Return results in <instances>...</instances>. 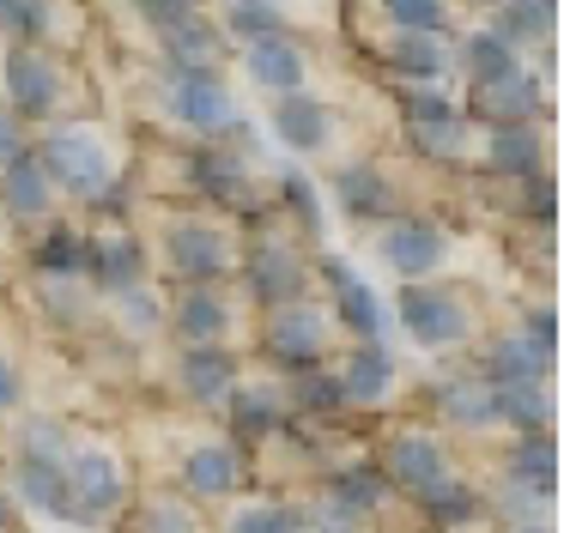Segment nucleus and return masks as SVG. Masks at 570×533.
Instances as JSON below:
<instances>
[{
    "label": "nucleus",
    "mask_w": 570,
    "mask_h": 533,
    "mask_svg": "<svg viewBox=\"0 0 570 533\" xmlns=\"http://www.w3.org/2000/svg\"><path fill=\"white\" fill-rule=\"evenodd\" d=\"M49 170V182H61V188H73V195H104L110 188V152H104V140L98 134H86V128H61L56 140L43 146V158H37Z\"/></svg>",
    "instance_id": "f257e3e1"
},
{
    "label": "nucleus",
    "mask_w": 570,
    "mask_h": 533,
    "mask_svg": "<svg viewBox=\"0 0 570 533\" xmlns=\"http://www.w3.org/2000/svg\"><path fill=\"white\" fill-rule=\"evenodd\" d=\"M322 346H328L322 309H304V304L274 309V322H267V352H274V364H285V371H316Z\"/></svg>",
    "instance_id": "f03ea898"
},
{
    "label": "nucleus",
    "mask_w": 570,
    "mask_h": 533,
    "mask_svg": "<svg viewBox=\"0 0 570 533\" xmlns=\"http://www.w3.org/2000/svg\"><path fill=\"white\" fill-rule=\"evenodd\" d=\"M121 467L110 455H98V448H86V455H73V467H67V515H79V522H104L110 510H121Z\"/></svg>",
    "instance_id": "7ed1b4c3"
},
{
    "label": "nucleus",
    "mask_w": 570,
    "mask_h": 533,
    "mask_svg": "<svg viewBox=\"0 0 570 533\" xmlns=\"http://www.w3.org/2000/svg\"><path fill=\"white\" fill-rule=\"evenodd\" d=\"M468 116L492 121V128H528V121L540 116V79L522 73V67L504 73V79H485V86H473Z\"/></svg>",
    "instance_id": "20e7f679"
},
{
    "label": "nucleus",
    "mask_w": 570,
    "mask_h": 533,
    "mask_svg": "<svg viewBox=\"0 0 570 533\" xmlns=\"http://www.w3.org/2000/svg\"><path fill=\"white\" fill-rule=\"evenodd\" d=\"M401 322L419 346H455L468 334V309L450 292H431V285H406L401 292Z\"/></svg>",
    "instance_id": "39448f33"
},
{
    "label": "nucleus",
    "mask_w": 570,
    "mask_h": 533,
    "mask_svg": "<svg viewBox=\"0 0 570 533\" xmlns=\"http://www.w3.org/2000/svg\"><path fill=\"white\" fill-rule=\"evenodd\" d=\"M165 261L176 267V279L213 285V279H225V267H230V243L213 225H176L165 237Z\"/></svg>",
    "instance_id": "423d86ee"
},
{
    "label": "nucleus",
    "mask_w": 570,
    "mask_h": 533,
    "mask_svg": "<svg viewBox=\"0 0 570 533\" xmlns=\"http://www.w3.org/2000/svg\"><path fill=\"white\" fill-rule=\"evenodd\" d=\"M170 109H176V121H188L195 134H225L230 128V91L213 73H183L176 79Z\"/></svg>",
    "instance_id": "0eeeda50"
},
{
    "label": "nucleus",
    "mask_w": 570,
    "mask_h": 533,
    "mask_svg": "<svg viewBox=\"0 0 570 533\" xmlns=\"http://www.w3.org/2000/svg\"><path fill=\"white\" fill-rule=\"evenodd\" d=\"M406 134H413L419 152L450 158V152H461V140H468V116L443 98H413L406 103Z\"/></svg>",
    "instance_id": "6e6552de"
},
{
    "label": "nucleus",
    "mask_w": 570,
    "mask_h": 533,
    "mask_svg": "<svg viewBox=\"0 0 570 533\" xmlns=\"http://www.w3.org/2000/svg\"><path fill=\"white\" fill-rule=\"evenodd\" d=\"M383 261L395 273H406V279H425V273L443 261V230L425 225V218H401L383 237Z\"/></svg>",
    "instance_id": "1a4fd4ad"
},
{
    "label": "nucleus",
    "mask_w": 570,
    "mask_h": 533,
    "mask_svg": "<svg viewBox=\"0 0 570 533\" xmlns=\"http://www.w3.org/2000/svg\"><path fill=\"white\" fill-rule=\"evenodd\" d=\"M274 134L292 146V152H322V146H328V134H334V116L316 98L292 91V98L274 103Z\"/></svg>",
    "instance_id": "9d476101"
},
{
    "label": "nucleus",
    "mask_w": 570,
    "mask_h": 533,
    "mask_svg": "<svg viewBox=\"0 0 570 533\" xmlns=\"http://www.w3.org/2000/svg\"><path fill=\"white\" fill-rule=\"evenodd\" d=\"M7 91H12V109H24V116H43V109H56V67L43 61V55L31 49H12L7 55Z\"/></svg>",
    "instance_id": "9b49d317"
},
{
    "label": "nucleus",
    "mask_w": 570,
    "mask_h": 533,
    "mask_svg": "<svg viewBox=\"0 0 570 533\" xmlns=\"http://www.w3.org/2000/svg\"><path fill=\"white\" fill-rule=\"evenodd\" d=\"M249 285H255V297L262 304H297V292H304V267L292 261V249L285 243H262L255 249V261H249Z\"/></svg>",
    "instance_id": "f8f14e48"
},
{
    "label": "nucleus",
    "mask_w": 570,
    "mask_h": 533,
    "mask_svg": "<svg viewBox=\"0 0 570 533\" xmlns=\"http://www.w3.org/2000/svg\"><path fill=\"white\" fill-rule=\"evenodd\" d=\"M249 73L262 79L267 91H279V98H292V91H304V49L285 43V37H262V43H249Z\"/></svg>",
    "instance_id": "ddd939ff"
},
{
    "label": "nucleus",
    "mask_w": 570,
    "mask_h": 533,
    "mask_svg": "<svg viewBox=\"0 0 570 533\" xmlns=\"http://www.w3.org/2000/svg\"><path fill=\"white\" fill-rule=\"evenodd\" d=\"M389 473H395L406 491H419V497L450 480V473H443V448L431 443V436H401V443L389 448Z\"/></svg>",
    "instance_id": "4468645a"
},
{
    "label": "nucleus",
    "mask_w": 570,
    "mask_h": 533,
    "mask_svg": "<svg viewBox=\"0 0 570 533\" xmlns=\"http://www.w3.org/2000/svg\"><path fill=\"white\" fill-rule=\"evenodd\" d=\"M322 273H328V285H334V297H341V316L346 327H358V334H371L376 339V327H383V309H376V292L358 279L346 261H322Z\"/></svg>",
    "instance_id": "2eb2a0df"
},
{
    "label": "nucleus",
    "mask_w": 570,
    "mask_h": 533,
    "mask_svg": "<svg viewBox=\"0 0 570 533\" xmlns=\"http://www.w3.org/2000/svg\"><path fill=\"white\" fill-rule=\"evenodd\" d=\"M19 491L31 510L43 515H67V467L56 455H24L19 461Z\"/></svg>",
    "instance_id": "dca6fc26"
},
{
    "label": "nucleus",
    "mask_w": 570,
    "mask_h": 533,
    "mask_svg": "<svg viewBox=\"0 0 570 533\" xmlns=\"http://www.w3.org/2000/svg\"><path fill=\"white\" fill-rule=\"evenodd\" d=\"M225 327H230V309L207 292V285H195V292H188L183 304H176V334L195 339V346H219Z\"/></svg>",
    "instance_id": "f3484780"
},
{
    "label": "nucleus",
    "mask_w": 570,
    "mask_h": 533,
    "mask_svg": "<svg viewBox=\"0 0 570 533\" xmlns=\"http://www.w3.org/2000/svg\"><path fill=\"white\" fill-rule=\"evenodd\" d=\"M91 273H98L110 292H134L140 285V243L134 237H104V243H91Z\"/></svg>",
    "instance_id": "a211bd4d"
},
{
    "label": "nucleus",
    "mask_w": 570,
    "mask_h": 533,
    "mask_svg": "<svg viewBox=\"0 0 570 533\" xmlns=\"http://www.w3.org/2000/svg\"><path fill=\"white\" fill-rule=\"evenodd\" d=\"M461 67H468L473 86H485V79L515 73V49L492 31V24H485V31H468V43H461Z\"/></svg>",
    "instance_id": "6ab92c4d"
},
{
    "label": "nucleus",
    "mask_w": 570,
    "mask_h": 533,
    "mask_svg": "<svg viewBox=\"0 0 570 533\" xmlns=\"http://www.w3.org/2000/svg\"><path fill=\"white\" fill-rule=\"evenodd\" d=\"M230 382H237V376H230V358L219 346H195L183 358V388L195 394V401H225Z\"/></svg>",
    "instance_id": "aec40b11"
},
{
    "label": "nucleus",
    "mask_w": 570,
    "mask_h": 533,
    "mask_svg": "<svg viewBox=\"0 0 570 533\" xmlns=\"http://www.w3.org/2000/svg\"><path fill=\"white\" fill-rule=\"evenodd\" d=\"M389 382H395V364H389V352H383V346H364V352H352L341 388H346V401H383Z\"/></svg>",
    "instance_id": "412c9836"
},
{
    "label": "nucleus",
    "mask_w": 570,
    "mask_h": 533,
    "mask_svg": "<svg viewBox=\"0 0 570 533\" xmlns=\"http://www.w3.org/2000/svg\"><path fill=\"white\" fill-rule=\"evenodd\" d=\"M0 188H7V207L19 218H31V213L49 207V170L37 158H24V152L7 164V182H0Z\"/></svg>",
    "instance_id": "4be33fe9"
},
{
    "label": "nucleus",
    "mask_w": 570,
    "mask_h": 533,
    "mask_svg": "<svg viewBox=\"0 0 570 533\" xmlns=\"http://www.w3.org/2000/svg\"><path fill=\"white\" fill-rule=\"evenodd\" d=\"M498 413L522 431H552V401H547V382H510L498 388Z\"/></svg>",
    "instance_id": "5701e85b"
},
{
    "label": "nucleus",
    "mask_w": 570,
    "mask_h": 533,
    "mask_svg": "<svg viewBox=\"0 0 570 533\" xmlns=\"http://www.w3.org/2000/svg\"><path fill=\"white\" fill-rule=\"evenodd\" d=\"M492 31L504 37L510 49H522V43H540V37L552 31V0H504V19H498Z\"/></svg>",
    "instance_id": "b1692460"
},
{
    "label": "nucleus",
    "mask_w": 570,
    "mask_h": 533,
    "mask_svg": "<svg viewBox=\"0 0 570 533\" xmlns=\"http://www.w3.org/2000/svg\"><path fill=\"white\" fill-rule=\"evenodd\" d=\"M552 358L547 352H534L528 339H504V346L492 352V388H510V382H547Z\"/></svg>",
    "instance_id": "393cba45"
},
{
    "label": "nucleus",
    "mask_w": 570,
    "mask_h": 533,
    "mask_svg": "<svg viewBox=\"0 0 570 533\" xmlns=\"http://www.w3.org/2000/svg\"><path fill=\"white\" fill-rule=\"evenodd\" d=\"M183 480H188V491H200V497H225V491L237 485V455H230V448H195Z\"/></svg>",
    "instance_id": "a878e982"
},
{
    "label": "nucleus",
    "mask_w": 570,
    "mask_h": 533,
    "mask_svg": "<svg viewBox=\"0 0 570 533\" xmlns=\"http://www.w3.org/2000/svg\"><path fill=\"white\" fill-rule=\"evenodd\" d=\"M515 480H522L534 497H552V431H528L522 443H515Z\"/></svg>",
    "instance_id": "bb28decb"
},
{
    "label": "nucleus",
    "mask_w": 570,
    "mask_h": 533,
    "mask_svg": "<svg viewBox=\"0 0 570 533\" xmlns=\"http://www.w3.org/2000/svg\"><path fill=\"white\" fill-rule=\"evenodd\" d=\"M492 170L534 176V170H540V140H534V128H492Z\"/></svg>",
    "instance_id": "cd10ccee"
},
{
    "label": "nucleus",
    "mask_w": 570,
    "mask_h": 533,
    "mask_svg": "<svg viewBox=\"0 0 570 533\" xmlns=\"http://www.w3.org/2000/svg\"><path fill=\"white\" fill-rule=\"evenodd\" d=\"M395 67L406 79H425V86H431V79L450 73V49H443L438 37H413V31H406L395 43Z\"/></svg>",
    "instance_id": "c85d7f7f"
},
{
    "label": "nucleus",
    "mask_w": 570,
    "mask_h": 533,
    "mask_svg": "<svg viewBox=\"0 0 570 533\" xmlns=\"http://www.w3.org/2000/svg\"><path fill=\"white\" fill-rule=\"evenodd\" d=\"M443 413L455 425H485V418H498V388L492 382H450L443 388Z\"/></svg>",
    "instance_id": "c756f323"
},
{
    "label": "nucleus",
    "mask_w": 570,
    "mask_h": 533,
    "mask_svg": "<svg viewBox=\"0 0 570 533\" xmlns=\"http://www.w3.org/2000/svg\"><path fill=\"white\" fill-rule=\"evenodd\" d=\"M170 55H176V73H207V61H213V49H219V37L207 31L200 19H183V24H170Z\"/></svg>",
    "instance_id": "7c9ffc66"
},
{
    "label": "nucleus",
    "mask_w": 570,
    "mask_h": 533,
    "mask_svg": "<svg viewBox=\"0 0 570 533\" xmlns=\"http://www.w3.org/2000/svg\"><path fill=\"white\" fill-rule=\"evenodd\" d=\"M341 200L352 218H383L389 213V182L376 170H346L341 176Z\"/></svg>",
    "instance_id": "2f4dec72"
},
{
    "label": "nucleus",
    "mask_w": 570,
    "mask_h": 533,
    "mask_svg": "<svg viewBox=\"0 0 570 533\" xmlns=\"http://www.w3.org/2000/svg\"><path fill=\"white\" fill-rule=\"evenodd\" d=\"M383 7H389V19L413 37H443V24H450V7H443V0H383Z\"/></svg>",
    "instance_id": "473e14b6"
},
{
    "label": "nucleus",
    "mask_w": 570,
    "mask_h": 533,
    "mask_svg": "<svg viewBox=\"0 0 570 533\" xmlns=\"http://www.w3.org/2000/svg\"><path fill=\"white\" fill-rule=\"evenodd\" d=\"M91 261V243L79 237V230H56V237L43 243V249H37V267L43 273H56V279H67V273H79Z\"/></svg>",
    "instance_id": "72a5a7b5"
},
{
    "label": "nucleus",
    "mask_w": 570,
    "mask_h": 533,
    "mask_svg": "<svg viewBox=\"0 0 570 533\" xmlns=\"http://www.w3.org/2000/svg\"><path fill=\"white\" fill-rule=\"evenodd\" d=\"M425 503H431V515H438L443 527H461V522H473V510H480V503H473V491H461V485H431L425 491Z\"/></svg>",
    "instance_id": "f704fd0d"
},
{
    "label": "nucleus",
    "mask_w": 570,
    "mask_h": 533,
    "mask_svg": "<svg viewBox=\"0 0 570 533\" xmlns=\"http://www.w3.org/2000/svg\"><path fill=\"white\" fill-rule=\"evenodd\" d=\"M0 31L43 37L49 31V0H0Z\"/></svg>",
    "instance_id": "c9c22d12"
},
{
    "label": "nucleus",
    "mask_w": 570,
    "mask_h": 533,
    "mask_svg": "<svg viewBox=\"0 0 570 533\" xmlns=\"http://www.w3.org/2000/svg\"><path fill=\"white\" fill-rule=\"evenodd\" d=\"M230 31L249 37V43H262V37H279V12L267 7V0H243V7L230 12Z\"/></svg>",
    "instance_id": "e433bc0d"
},
{
    "label": "nucleus",
    "mask_w": 570,
    "mask_h": 533,
    "mask_svg": "<svg viewBox=\"0 0 570 533\" xmlns=\"http://www.w3.org/2000/svg\"><path fill=\"white\" fill-rule=\"evenodd\" d=\"M297 401L309 406V413H334V406L346 401L341 376H316V371H297Z\"/></svg>",
    "instance_id": "4c0bfd02"
},
{
    "label": "nucleus",
    "mask_w": 570,
    "mask_h": 533,
    "mask_svg": "<svg viewBox=\"0 0 570 533\" xmlns=\"http://www.w3.org/2000/svg\"><path fill=\"white\" fill-rule=\"evenodd\" d=\"M230 533H304V522H297L292 510H274V503H262V510H243L237 522H230Z\"/></svg>",
    "instance_id": "58836bf2"
},
{
    "label": "nucleus",
    "mask_w": 570,
    "mask_h": 533,
    "mask_svg": "<svg viewBox=\"0 0 570 533\" xmlns=\"http://www.w3.org/2000/svg\"><path fill=\"white\" fill-rule=\"evenodd\" d=\"M195 176H200V188H207V195H219V200H237L243 195V170L230 158H200Z\"/></svg>",
    "instance_id": "ea45409f"
},
{
    "label": "nucleus",
    "mask_w": 570,
    "mask_h": 533,
    "mask_svg": "<svg viewBox=\"0 0 570 533\" xmlns=\"http://www.w3.org/2000/svg\"><path fill=\"white\" fill-rule=\"evenodd\" d=\"M322 510H328V515H316V522H309L316 533H358V522H364V515H358V510H346L341 497H328Z\"/></svg>",
    "instance_id": "a19ab883"
},
{
    "label": "nucleus",
    "mask_w": 570,
    "mask_h": 533,
    "mask_svg": "<svg viewBox=\"0 0 570 533\" xmlns=\"http://www.w3.org/2000/svg\"><path fill=\"white\" fill-rule=\"evenodd\" d=\"M522 182H528V218L552 225V176H547V170H534V176H522Z\"/></svg>",
    "instance_id": "79ce46f5"
},
{
    "label": "nucleus",
    "mask_w": 570,
    "mask_h": 533,
    "mask_svg": "<svg viewBox=\"0 0 570 533\" xmlns=\"http://www.w3.org/2000/svg\"><path fill=\"white\" fill-rule=\"evenodd\" d=\"M140 7L153 12V24H158V31H170V24L195 19V7H188V0H140Z\"/></svg>",
    "instance_id": "37998d69"
},
{
    "label": "nucleus",
    "mask_w": 570,
    "mask_h": 533,
    "mask_svg": "<svg viewBox=\"0 0 570 533\" xmlns=\"http://www.w3.org/2000/svg\"><path fill=\"white\" fill-rule=\"evenodd\" d=\"M522 339H528L534 352H547V358H552V309H534V316H528V327H522Z\"/></svg>",
    "instance_id": "c03bdc74"
},
{
    "label": "nucleus",
    "mask_w": 570,
    "mask_h": 533,
    "mask_svg": "<svg viewBox=\"0 0 570 533\" xmlns=\"http://www.w3.org/2000/svg\"><path fill=\"white\" fill-rule=\"evenodd\" d=\"M146 527H153V533H195V522H188L183 510H170V503H158V510L146 515Z\"/></svg>",
    "instance_id": "a18cd8bd"
},
{
    "label": "nucleus",
    "mask_w": 570,
    "mask_h": 533,
    "mask_svg": "<svg viewBox=\"0 0 570 533\" xmlns=\"http://www.w3.org/2000/svg\"><path fill=\"white\" fill-rule=\"evenodd\" d=\"M237 413H243V425H249V431H267V418H274V413H267V394H243Z\"/></svg>",
    "instance_id": "49530a36"
},
{
    "label": "nucleus",
    "mask_w": 570,
    "mask_h": 533,
    "mask_svg": "<svg viewBox=\"0 0 570 533\" xmlns=\"http://www.w3.org/2000/svg\"><path fill=\"white\" fill-rule=\"evenodd\" d=\"M19 152H24V146H19V121H12V116H0V164H12Z\"/></svg>",
    "instance_id": "de8ad7c7"
},
{
    "label": "nucleus",
    "mask_w": 570,
    "mask_h": 533,
    "mask_svg": "<svg viewBox=\"0 0 570 533\" xmlns=\"http://www.w3.org/2000/svg\"><path fill=\"white\" fill-rule=\"evenodd\" d=\"M19 401V376H12V364L0 358V406H12Z\"/></svg>",
    "instance_id": "09e8293b"
},
{
    "label": "nucleus",
    "mask_w": 570,
    "mask_h": 533,
    "mask_svg": "<svg viewBox=\"0 0 570 533\" xmlns=\"http://www.w3.org/2000/svg\"><path fill=\"white\" fill-rule=\"evenodd\" d=\"M7 515H12V510H7V497H0V527H7Z\"/></svg>",
    "instance_id": "8fccbe9b"
},
{
    "label": "nucleus",
    "mask_w": 570,
    "mask_h": 533,
    "mask_svg": "<svg viewBox=\"0 0 570 533\" xmlns=\"http://www.w3.org/2000/svg\"><path fill=\"white\" fill-rule=\"evenodd\" d=\"M522 533H547V527H522Z\"/></svg>",
    "instance_id": "3c124183"
}]
</instances>
